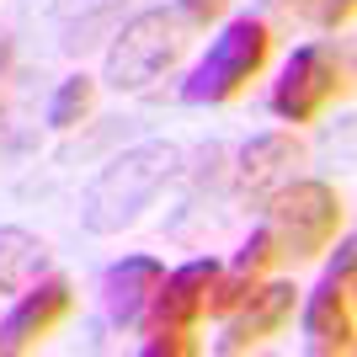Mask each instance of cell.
<instances>
[{"label": "cell", "instance_id": "obj_1", "mask_svg": "<svg viewBox=\"0 0 357 357\" xmlns=\"http://www.w3.org/2000/svg\"><path fill=\"white\" fill-rule=\"evenodd\" d=\"M176 165H181V149L165 144V139H149V144L123 149L118 160L86 187V197H80L86 229L91 235H118L123 224H134L139 213L155 203V192L176 176Z\"/></svg>", "mask_w": 357, "mask_h": 357}, {"label": "cell", "instance_id": "obj_2", "mask_svg": "<svg viewBox=\"0 0 357 357\" xmlns=\"http://www.w3.org/2000/svg\"><path fill=\"white\" fill-rule=\"evenodd\" d=\"M267 240L278 261H310L336 240L342 229V197L331 181H288L267 197Z\"/></svg>", "mask_w": 357, "mask_h": 357}, {"label": "cell", "instance_id": "obj_3", "mask_svg": "<svg viewBox=\"0 0 357 357\" xmlns=\"http://www.w3.org/2000/svg\"><path fill=\"white\" fill-rule=\"evenodd\" d=\"M267 59H272V27L261 16H235V22L213 38V48L192 70V80L181 86V102H192V107L235 102L240 91L267 70Z\"/></svg>", "mask_w": 357, "mask_h": 357}, {"label": "cell", "instance_id": "obj_4", "mask_svg": "<svg viewBox=\"0 0 357 357\" xmlns=\"http://www.w3.org/2000/svg\"><path fill=\"white\" fill-rule=\"evenodd\" d=\"M181 16L171 11H139L123 32H112V48H107V86L112 91H144L149 80H160L171 64L181 59Z\"/></svg>", "mask_w": 357, "mask_h": 357}, {"label": "cell", "instance_id": "obj_5", "mask_svg": "<svg viewBox=\"0 0 357 357\" xmlns=\"http://www.w3.org/2000/svg\"><path fill=\"white\" fill-rule=\"evenodd\" d=\"M347 91V59L331 43H304L283 64L272 86V112L283 123H314L336 96Z\"/></svg>", "mask_w": 357, "mask_h": 357}, {"label": "cell", "instance_id": "obj_6", "mask_svg": "<svg viewBox=\"0 0 357 357\" xmlns=\"http://www.w3.org/2000/svg\"><path fill=\"white\" fill-rule=\"evenodd\" d=\"M357 336V304H352V240L336 245V261L326 267L320 288L304 304V347L320 357H347Z\"/></svg>", "mask_w": 357, "mask_h": 357}, {"label": "cell", "instance_id": "obj_7", "mask_svg": "<svg viewBox=\"0 0 357 357\" xmlns=\"http://www.w3.org/2000/svg\"><path fill=\"white\" fill-rule=\"evenodd\" d=\"M219 278L213 256H197L187 267L165 272L149 294V336H192L197 320L208 314V288Z\"/></svg>", "mask_w": 357, "mask_h": 357}, {"label": "cell", "instance_id": "obj_8", "mask_svg": "<svg viewBox=\"0 0 357 357\" xmlns=\"http://www.w3.org/2000/svg\"><path fill=\"white\" fill-rule=\"evenodd\" d=\"M294 310H298V288H294V283L251 288V294L229 310L235 320H229V331L219 336V352H251V347L272 342V336L294 320Z\"/></svg>", "mask_w": 357, "mask_h": 357}, {"label": "cell", "instance_id": "obj_9", "mask_svg": "<svg viewBox=\"0 0 357 357\" xmlns=\"http://www.w3.org/2000/svg\"><path fill=\"white\" fill-rule=\"evenodd\" d=\"M70 310H75L70 283H64V278H38L32 288H22V304L6 314V326H0V347H6V352H32V347L43 342Z\"/></svg>", "mask_w": 357, "mask_h": 357}, {"label": "cell", "instance_id": "obj_10", "mask_svg": "<svg viewBox=\"0 0 357 357\" xmlns=\"http://www.w3.org/2000/svg\"><path fill=\"white\" fill-rule=\"evenodd\" d=\"M298 165H304V144L294 134H256L251 144L240 149V171H235V187L245 197H272L278 187L298 176Z\"/></svg>", "mask_w": 357, "mask_h": 357}, {"label": "cell", "instance_id": "obj_11", "mask_svg": "<svg viewBox=\"0 0 357 357\" xmlns=\"http://www.w3.org/2000/svg\"><path fill=\"white\" fill-rule=\"evenodd\" d=\"M165 278V267L155 261V256H123V261H112L102 278V304H107V320L112 326H134L139 314H144L149 294H155V283Z\"/></svg>", "mask_w": 357, "mask_h": 357}, {"label": "cell", "instance_id": "obj_12", "mask_svg": "<svg viewBox=\"0 0 357 357\" xmlns=\"http://www.w3.org/2000/svg\"><path fill=\"white\" fill-rule=\"evenodd\" d=\"M48 272V240L32 229H0V294H22Z\"/></svg>", "mask_w": 357, "mask_h": 357}, {"label": "cell", "instance_id": "obj_13", "mask_svg": "<svg viewBox=\"0 0 357 357\" xmlns=\"http://www.w3.org/2000/svg\"><path fill=\"white\" fill-rule=\"evenodd\" d=\"M91 102H96V80L80 70V75H70V80H59L54 102H48V123H54V128H75V123L91 112Z\"/></svg>", "mask_w": 357, "mask_h": 357}, {"label": "cell", "instance_id": "obj_14", "mask_svg": "<svg viewBox=\"0 0 357 357\" xmlns=\"http://www.w3.org/2000/svg\"><path fill=\"white\" fill-rule=\"evenodd\" d=\"M251 288H256V272L235 267V272H229V278H224V272H219V278H213V288H208V310H213V314H229V310H235V304H240V298L251 294Z\"/></svg>", "mask_w": 357, "mask_h": 357}, {"label": "cell", "instance_id": "obj_15", "mask_svg": "<svg viewBox=\"0 0 357 357\" xmlns=\"http://www.w3.org/2000/svg\"><path fill=\"white\" fill-rule=\"evenodd\" d=\"M272 261H278V251H272V240H267V229H256L245 245H240V256H235V267H245V272H267Z\"/></svg>", "mask_w": 357, "mask_h": 357}, {"label": "cell", "instance_id": "obj_16", "mask_svg": "<svg viewBox=\"0 0 357 357\" xmlns=\"http://www.w3.org/2000/svg\"><path fill=\"white\" fill-rule=\"evenodd\" d=\"M304 6H310V16H314L326 32H336V27H347V22H352V0H304Z\"/></svg>", "mask_w": 357, "mask_h": 357}, {"label": "cell", "instance_id": "obj_17", "mask_svg": "<svg viewBox=\"0 0 357 357\" xmlns=\"http://www.w3.org/2000/svg\"><path fill=\"white\" fill-rule=\"evenodd\" d=\"M181 6V22L187 27H208V22H219L224 11H229V0H176Z\"/></svg>", "mask_w": 357, "mask_h": 357}, {"label": "cell", "instance_id": "obj_18", "mask_svg": "<svg viewBox=\"0 0 357 357\" xmlns=\"http://www.w3.org/2000/svg\"><path fill=\"white\" fill-rule=\"evenodd\" d=\"M144 352H149V357H192L197 342H192V336H149Z\"/></svg>", "mask_w": 357, "mask_h": 357}, {"label": "cell", "instance_id": "obj_19", "mask_svg": "<svg viewBox=\"0 0 357 357\" xmlns=\"http://www.w3.org/2000/svg\"><path fill=\"white\" fill-rule=\"evenodd\" d=\"M107 6H118V0H102V6H96V16H102ZM86 27H91V22H75V27H70V38H64V48H70V54H75V43H80V32H86Z\"/></svg>", "mask_w": 357, "mask_h": 357}, {"label": "cell", "instance_id": "obj_20", "mask_svg": "<svg viewBox=\"0 0 357 357\" xmlns=\"http://www.w3.org/2000/svg\"><path fill=\"white\" fill-rule=\"evenodd\" d=\"M6 70H11V32L0 27V75H6Z\"/></svg>", "mask_w": 357, "mask_h": 357}, {"label": "cell", "instance_id": "obj_21", "mask_svg": "<svg viewBox=\"0 0 357 357\" xmlns=\"http://www.w3.org/2000/svg\"><path fill=\"white\" fill-rule=\"evenodd\" d=\"M278 6H288V11H294V6H304V0H278Z\"/></svg>", "mask_w": 357, "mask_h": 357}, {"label": "cell", "instance_id": "obj_22", "mask_svg": "<svg viewBox=\"0 0 357 357\" xmlns=\"http://www.w3.org/2000/svg\"><path fill=\"white\" fill-rule=\"evenodd\" d=\"M0 352H6V347H0Z\"/></svg>", "mask_w": 357, "mask_h": 357}]
</instances>
